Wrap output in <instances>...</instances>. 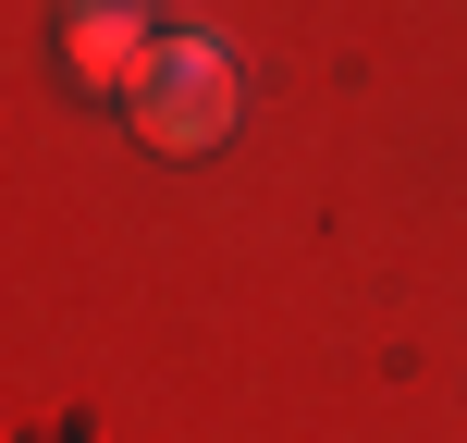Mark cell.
I'll return each instance as SVG.
<instances>
[{"mask_svg": "<svg viewBox=\"0 0 467 443\" xmlns=\"http://www.w3.org/2000/svg\"><path fill=\"white\" fill-rule=\"evenodd\" d=\"M136 136L161 148V161H197V148L234 136V49L197 37V25H172L161 62L136 74Z\"/></svg>", "mask_w": 467, "mask_h": 443, "instance_id": "1", "label": "cell"}, {"mask_svg": "<svg viewBox=\"0 0 467 443\" xmlns=\"http://www.w3.org/2000/svg\"><path fill=\"white\" fill-rule=\"evenodd\" d=\"M161 37H172V25L148 13V0H62V62H74V87H123V99H136V74L161 62Z\"/></svg>", "mask_w": 467, "mask_h": 443, "instance_id": "2", "label": "cell"}]
</instances>
